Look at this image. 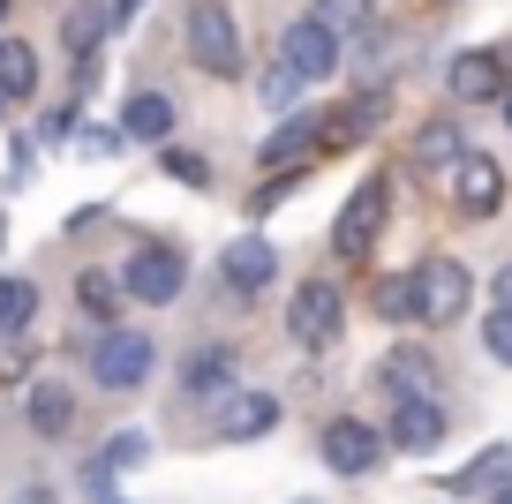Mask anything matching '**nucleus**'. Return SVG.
<instances>
[{"label":"nucleus","instance_id":"10","mask_svg":"<svg viewBox=\"0 0 512 504\" xmlns=\"http://www.w3.org/2000/svg\"><path fill=\"white\" fill-rule=\"evenodd\" d=\"M384 437H392V452L430 459L437 444H445V407H437V399H400V407H392V429H384Z\"/></svg>","mask_w":512,"mask_h":504},{"label":"nucleus","instance_id":"21","mask_svg":"<svg viewBox=\"0 0 512 504\" xmlns=\"http://www.w3.org/2000/svg\"><path fill=\"white\" fill-rule=\"evenodd\" d=\"M497 474H512V452H505V444H490V452H475L460 474H445V497H475V489H497Z\"/></svg>","mask_w":512,"mask_h":504},{"label":"nucleus","instance_id":"11","mask_svg":"<svg viewBox=\"0 0 512 504\" xmlns=\"http://www.w3.org/2000/svg\"><path fill=\"white\" fill-rule=\"evenodd\" d=\"M452 196H460V211L490 219V211L505 204V166H497L490 151H467L460 166H452Z\"/></svg>","mask_w":512,"mask_h":504},{"label":"nucleus","instance_id":"12","mask_svg":"<svg viewBox=\"0 0 512 504\" xmlns=\"http://www.w3.org/2000/svg\"><path fill=\"white\" fill-rule=\"evenodd\" d=\"M279 61H287L302 83H324V76L339 68V38L324 31V23H309V16H302V23L287 31V46H279Z\"/></svg>","mask_w":512,"mask_h":504},{"label":"nucleus","instance_id":"31","mask_svg":"<svg viewBox=\"0 0 512 504\" xmlns=\"http://www.w3.org/2000/svg\"><path fill=\"white\" fill-rule=\"evenodd\" d=\"M23 377H31V347L8 339V347H0V384H23Z\"/></svg>","mask_w":512,"mask_h":504},{"label":"nucleus","instance_id":"29","mask_svg":"<svg viewBox=\"0 0 512 504\" xmlns=\"http://www.w3.org/2000/svg\"><path fill=\"white\" fill-rule=\"evenodd\" d=\"M482 347L512 369V309H490V316H482Z\"/></svg>","mask_w":512,"mask_h":504},{"label":"nucleus","instance_id":"35","mask_svg":"<svg viewBox=\"0 0 512 504\" xmlns=\"http://www.w3.org/2000/svg\"><path fill=\"white\" fill-rule=\"evenodd\" d=\"M497 309H512V264L497 271Z\"/></svg>","mask_w":512,"mask_h":504},{"label":"nucleus","instance_id":"14","mask_svg":"<svg viewBox=\"0 0 512 504\" xmlns=\"http://www.w3.org/2000/svg\"><path fill=\"white\" fill-rule=\"evenodd\" d=\"M174 121H181V106H174L166 91H136V98L121 106V128H128L136 143H174Z\"/></svg>","mask_w":512,"mask_h":504},{"label":"nucleus","instance_id":"38","mask_svg":"<svg viewBox=\"0 0 512 504\" xmlns=\"http://www.w3.org/2000/svg\"><path fill=\"white\" fill-rule=\"evenodd\" d=\"M505 128H512V91H505Z\"/></svg>","mask_w":512,"mask_h":504},{"label":"nucleus","instance_id":"30","mask_svg":"<svg viewBox=\"0 0 512 504\" xmlns=\"http://www.w3.org/2000/svg\"><path fill=\"white\" fill-rule=\"evenodd\" d=\"M294 91H302V76H294V68L279 61L272 76H264V106H272V113H287V98H294Z\"/></svg>","mask_w":512,"mask_h":504},{"label":"nucleus","instance_id":"36","mask_svg":"<svg viewBox=\"0 0 512 504\" xmlns=\"http://www.w3.org/2000/svg\"><path fill=\"white\" fill-rule=\"evenodd\" d=\"M136 8H144V0H113V16H121V23H128V16H136Z\"/></svg>","mask_w":512,"mask_h":504},{"label":"nucleus","instance_id":"37","mask_svg":"<svg viewBox=\"0 0 512 504\" xmlns=\"http://www.w3.org/2000/svg\"><path fill=\"white\" fill-rule=\"evenodd\" d=\"M490 504H512V482H497V489H490Z\"/></svg>","mask_w":512,"mask_h":504},{"label":"nucleus","instance_id":"40","mask_svg":"<svg viewBox=\"0 0 512 504\" xmlns=\"http://www.w3.org/2000/svg\"><path fill=\"white\" fill-rule=\"evenodd\" d=\"M0 113H8V91H0Z\"/></svg>","mask_w":512,"mask_h":504},{"label":"nucleus","instance_id":"8","mask_svg":"<svg viewBox=\"0 0 512 504\" xmlns=\"http://www.w3.org/2000/svg\"><path fill=\"white\" fill-rule=\"evenodd\" d=\"M445 91L460 98V106H490V98L505 106V91H512V83H505V53H497V46L460 53V61L445 68Z\"/></svg>","mask_w":512,"mask_h":504},{"label":"nucleus","instance_id":"27","mask_svg":"<svg viewBox=\"0 0 512 504\" xmlns=\"http://www.w3.org/2000/svg\"><path fill=\"white\" fill-rule=\"evenodd\" d=\"M159 166L181 181V189H211V158H196V151H174V143H166V151H159Z\"/></svg>","mask_w":512,"mask_h":504},{"label":"nucleus","instance_id":"17","mask_svg":"<svg viewBox=\"0 0 512 504\" xmlns=\"http://www.w3.org/2000/svg\"><path fill=\"white\" fill-rule=\"evenodd\" d=\"M23 414H31L38 437H68V429H76V392H68V384H31Z\"/></svg>","mask_w":512,"mask_h":504},{"label":"nucleus","instance_id":"19","mask_svg":"<svg viewBox=\"0 0 512 504\" xmlns=\"http://www.w3.org/2000/svg\"><path fill=\"white\" fill-rule=\"evenodd\" d=\"M279 429V399H264V392H241V399H226V437L234 444H249V437H272Z\"/></svg>","mask_w":512,"mask_h":504},{"label":"nucleus","instance_id":"9","mask_svg":"<svg viewBox=\"0 0 512 504\" xmlns=\"http://www.w3.org/2000/svg\"><path fill=\"white\" fill-rule=\"evenodd\" d=\"M219 279H226V294H264V286L279 279V256H272V241L264 234H234L226 241V256H219Z\"/></svg>","mask_w":512,"mask_h":504},{"label":"nucleus","instance_id":"20","mask_svg":"<svg viewBox=\"0 0 512 504\" xmlns=\"http://www.w3.org/2000/svg\"><path fill=\"white\" fill-rule=\"evenodd\" d=\"M309 151H324V121H317V113H294V121H279L272 143H264V158H272V166H287V158H309Z\"/></svg>","mask_w":512,"mask_h":504},{"label":"nucleus","instance_id":"34","mask_svg":"<svg viewBox=\"0 0 512 504\" xmlns=\"http://www.w3.org/2000/svg\"><path fill=\"white\" fill-rule=\"evenodd\" d=\"M38 136H46V143H68V136H76V106H53V113H46V128H38Z\"/></svg>","mask_w":512,"mask_h":504},{"label":"nucleus","instance_id":"22","mask_svg":"<svg viewBox=\"0 0 512 504\" xmlns=\"http://www.w3.org/2000/svg\"><path fill=\"white\" fill-rule=\"evenodd\" d=\"M76 301H83V316H98V324H121L128 286L113 279V271H83V279H76Z\"/></svg>","mask_w":512,"mask_h":504},{"label":"nucleus","instance_id":"2","mask_svg":"<svg viewBox=\"0 0 512 504\" xmlns=\"http://www.w3.org/2000/svg\"><path fill=\"white\" fill-rule=\"evenodd\" d=\"M189 61L204 76H241V23L226 0H189Z\"/></svg>","mask_w":512,"mask_h":504},{"label":"nucleus","instance_id":"15","mask_svg":"<svg viewBox=\"0 0 512 504\" xmlns=\"http://www.w3.org/2000/svg\"><path fill=\"white\" fill-rule=\"evenodd\" d=\"M384 392L392 399H437V362L422 347H400V354H384Z\"/></svg>","mask_w":512,"mask_h":504},{"label":"nucleus","instance_id":"41","mask_svg":"<svg viewBox=\"0 0 512 504\" xmlns=\"http://www.w3.org/2000/svg\"><path fill=\"white\" fill-rule=\"evenodd\" d=\"M0 16H8V0H0Z\"/></svg>","mask_w":512,"mask_h":504},{"label":"nucleus","instance_id":"1","mask_svg":"<svg viewBox=\"0 0 512 504\" xmlns=\"http://www.w3.org/2000/svg\"><path fill=\"white\" fill-rule=\"evenodd\" d=\"M287 331H294V347H302V354H332V347H339V331H347V301H339V286H332V279L294 286Z\"/></svg>","mask_w":512,"mask_h":504},{"label":"nucleus","instance_id":"16","mask_svg":"<svg viewBox=\"0 0 512 504\" xmlns=\"http://www.w3.org/2000/svg\"><path fill=\"white\" fill-rule=\"evenodd\" d=\"M467 158V128L452 121V113H437L430 128H415V166L422 174H437V166H460Z\"/></svg>","mask_w":512,"mask_h":504},{"label":"nucleus","instance_id":"6","mask_svg":"<svg viewBox=\"0 0 512 504\" xmlns=\"http://www.w3.org/2000/svg\"><path fill=\"white\" fill-rule=\"evenodd\" d=\"M181 279H189V264H181V249H166V241H144V249L121 264L128 301H174Z\"/></svg>","mask_w":512,"mask_h":504},{"label":"nucleus","instance_id":"7","mask_svg":"<svg viewBox=\"0 0 512 504\" xmlns=\"http://www.w3.org/2000/svg\"><path fill=\"white\" fill-rule=\"evenodd\" d=\"M317 444H324V467H332V474H377L384 452H392V437H377V429L354 422V414H339Z\"/></svg>","mask_w":512,"mask_h":504},{"label":"nucleus","instance_id":"28","mask_svg":"<svg viewBox=\"0 0 512 504\" xmlns=\"http://www.w3.org/2000/svg\"><path fill=\"white\" fill-rule=\"evenodd\" d=\"M377 316H422V286L415 279H384L377 286Z\"/></svg>","mask_w":512,"mask_h":504},{"label":"nucleus","instance_id":"39","mask_svg":"<svg viewBox=\"0 0 512 504\" xmlns=\"http://www.w3.org/2000/svg\"><path fill=\"white\" fill-rule=\"evenodd\" d=\"M0 241H8V219H0Z\"/></svg>","mask_w":512,"mask_h":504},{"label":"nucleus","instance_id":"3","mask_svg":"<svg viewBox=\"0 0 512 504\" xmlns=\"http://www.w3.org/2000/svg\"><path fill=\"white\" fill-rule=\"evenodd\" d=\"M384 211H392V181H384V174H369L362 189H354V204L339 211V226H332V249L347 256V264H362V256L377 249V234H384Z\"/></svg>","mask_w":512,"mask_h":504},{"label":"nucleus","instance_id":"5","mask_svg":"<svg viewBox=\"0 0 512 504\" xmlns=\"http://www.w3.org/2000/svg\"><path fill=\"white\" fill-rule=\"evenodd\" d=\"M415 286H422V324H460L467 294H475V279H467L460 256H430V264L415 271Z\"/></svg>","mask_w":512,"mask_h":504},{"label":"nucleus","instance_id":"24","mask_svg":"<svg viewBox=\"0 0 512 504\" xmlns=\"http://www.w3.org/2000/svg\"><path fill=\"white\" fill-rule=\"evenodd\" d=\"M0 91H8V106L38 91V53L23 38H0Z\"/></svg>","mask_w":512,"mask_h":504},{"label":"nucleus","instance_id":"25","mask_svg":"<svg viewBox=\"0 0 512 504\" xmlns=\"http://www.w3.org/2000/svg\"><path fill=\"white\" fill-rule=\"evenodd\" d=\"M309 23H324V31L347 46V38L369 23V0H317V8H309Z\"/></svg>","mask_w":512,"mask_h":504},{"label":"nucleus","instance_id":"18","mask_svg":"<svg viewBox=\"0 0 512 504\" xmlns=\"http://www.w3.org/2000/svg\"><path fill=\"white\" fill-rule=\"evenodd\" d=\"M377 121H384V91H369L362 106H339V113H324V151H347V143H362Z\"/></svg>","mask_w":512,"mask_h":504},{"label":"nucleus","instance_id":"13","mask_svg":"<svg viewBox=\"0 0 512 504\" xmlns=\"http://www.w3.org/2000/svg\"><path fill=\"white\" fill-rule=\"evenodd\" d=\"M106 31H121L113 0H76V8L61 16V46L76 53V61H91V53H98V38H106Z\"/></svg>","mask_w":512,"mask_h":504},{"label":"nucleus","instance_id":"33","mask_svg":"<svg viewBox=\"0 0 512 504\" xmlns=\"http://www.w3.org/2000/svg\"><path fill=\"white\" fill-rule=\"evenodd\" d=\"M121 143H128V128H83V151H91V158L121 151Z\"/></svg>","mask_w":512,"mask_h":504},{"label":"nucleus","instance_id":"26","mask_svg":"<svg viewBox=\"0 0 512 504\" xmlns=\"http://www.w3.org/2000/svg\"><path fill=\"white\" fill-rule=\"evenodd\" d=\"M38 316V286L31 279H8V271H0V331H23Z\"/></svg>","mask_w":512,"mask_h":504},{"label":"nucleus","instance_id":"32","mask_svg":"<svg viewBox=\"0 0 512 504\" xmlns=\"http://www.w3.org/2000/svg\"><path fill=\"white\" fill-rule=\"evenodd\" d=\"M136 459H144V437H136V429H121V437L106 444V467H136Z\"/></svg>","mask_w":512,"mask_h":504},{"label":"nucleus","instance_id":"4","mask_svg":"<svg viewBox=\"0 0 512 504\" xmlns=\"http://www.w3.org/2000/svg\"><path fill=\"white\" fill-rule=\"evenodd\" d=\"M151 362H159V347H151L144 331H121V324L91 347V377L106 384V392H136V384L151 377Z\"/></svg>","mask_w":512,"mask_h":504},{"label":"nucleus","instance_id":"23","mask_svg":"<svg viewBox=\"0 0 512 504\" xmlns=\"http://www.w3.org/2000/svg\"><path fill=\"white\" fill-rule=\"evenodd\" d=\"M181 384H189L196 399L226 392V384H234V354H226V347H196V354H189V369H181Z\"/></svg>","mask_w":512,"mask_h":504}]
</instances>
